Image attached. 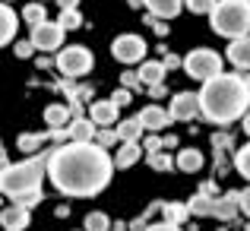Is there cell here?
<instances>
[{"instance_id":"6da1fadb","label":"cell","mask_w":250,"mask_h":231,"mask_svg":"<svg viewBox=\"0 0 250 231\" xmlns=\"http://www.w3.org/2000/svg\"><path fill=\"white\" fill-rule=\"evenodd\" d=\"M114 168V158L98 143H70V146H61L51 152L48 177L63 196L85 200V196H95L108 187Z\"/></svg>"},{"instance_id":"7a4b0ae2","label":"cell","mask_w":250,"mask_h":231,"mask_svg":"<svg viewBox=\"0 0 250 231\" xmlns=\"http://www.w3.org/2000/svg\"><path fill=\"white\" fill-rule=\"evenodd\" d=\"M247 105H250V85L234 73H222L209 83H203L200 92V111L206 121L228 127L231 121L247 117Z\"/></svg>"},{"instance_id":"3957f363","label":"cell","mask_w":250,"mask_h":231,"mask_svg":"<svg viewBox=\"0 0 250 231\" xmlns=\"http://www.w3.org/2000/svg\"><path fill=\"white\" fill-rule=\"evenodd\" d=\"M51 152L54 149H44L42 155H32L19 165H10L6 171H0V193L6 196H22L29 190H42V177L48 171V162H51Z\"/></svg>"},{"instance_id":"277c9868","label":"cell","mask_w":250,"mask_h":231,"mask_svg":"<svg viewBox=\"0 0 250 231\" xmlns=\"http://www.w3.org/2000/svg\"><path fill=\"white\" fill-rule=\"evenodd\" d=\"M215 35H225L231 42L250 35V0H219L209 13Z\"/></svg>"},{"instance_id":"5b68a950","label":"cell","mask_w":250,"mask_h":231,"mask_svg":"<svg viewBox=\"0 0 250 231\" xmlns=\"http://www.w3.org/2000/svg\"><path fill=\"white\" fill-rule=\"evenodd\" d=\"M184 73L190 79H200V83H209V79L222 76V54L209 48H196L184 57Z\"/></svg>"},{"instance_id":"8992f818","label":"cell","mask_w":250,"mask_h":231,"mask_svg":"<svg viewBox=\"0 0 250 231\" xmlns=\"http://www.w3.org/2000/svg\"><path fill=\"white\" fill-rule=\"evenodd\" d=\"M238 200H241V193H228V196H222V200L206 196V193H196L187 206H190V212H196V215H215V219L231 222L234 212H238V206H241Z\"/></svg>"},{"instance_id":"52a82bcc","label":"cell","mask_w":250,"mask_h":231,"mask_svg":"<svg viewBox=\"0 0 250 231\" xmlns=\"http://www.w3.org/2000/svg\"><path fill=\"white\" fill-rule=\"evenodd\" d=\"M54 67L61 70V76L67 79H76V76H85L92 70V51L83 48V44H70V48H61Z\"/></svg>"},{"instance_id":"ba28073f","label":"cell","mask_w":250,"mask_h":231,"mask_svg":"<svg viewBox=\"0 0 250 231\" xmlns=\"http://www.w3.org/2000/svg\"><path fill=\"white\" fill-rule=\"evenodd\" d=\"M111 54L121 63H140L146 57V42L140 35H117L114 44H111Z\"/></svg>"},{"instance_id":"9c48e42d","label":"cell","mask_w":250,"mask_h":231,"mask_svg":"<svg viewBox=\"0 0 250 231\" xmlns=\"http://www.w3.org/2000/svg\"><path fill=\"white\" fill-rule=\"evenodd\" d=\"M32 44H35V51H57L63 44V29H61V22H42V25H35L32 29V38H29Z\"/></svg>"},{"instance_id":"30bf717a","label":"cell","mask_w":250,"mask_h":231,"mask_svg":"<svg viewBox=\"0 0 250 231\" xmlns=\"http://www.w3.org/2000/svg\"><path fill=\"white\" fill-rule=\"evenodd\" d=\"M196 114H203L196 92H177L171 98V121H193Z\"/></svg>"},{"instance_id":"8fae6325","label":"cell","mask_w":250,"mask_h":231,"mask_svg":"<svg viewBox=\"0 0 250 231\" xmlns=\"http://www.w3.org/2000/svg\"><path fill=\"white\" fill-rule=\"evenodd\" d=\"M89 117L95 121V127H114L117 124V105L111 102H92L89 105Z\"/></svg>"},{"instance_id":"7c38bea8","label":"cell","mask_w":250,"mask_h":231,"mask_svg":"<svg viewBox=\"0 0 250 231\" xmlns=\"http://www.w3.org/2000/svg\"><path fill=\"white\" fill-rule=\"evenodd\" d=\"M225 57H228V61H231L238 70H250V35H247V38H238V42L228 44Z\"/></svg>"},{"instance_id":"4fadbf2b","label":"cell","mask_w":250,"mask_h":231,"mask_svg":"<svg viewBox=\"0 0 250 231\" xmlns=\"http://www.w3.org/2000/svg\"><path fill=\"white\" fill-rule=\"evenodd\" d=\"M67 130H70V140L73 143H95V133H98L92 117H76Z\"/></svg>"},{"instance_id":"5bb4252c","label":"cell","mask_w":250,"mask_h":231,"mask_svg":"<svg viewBox=\"0 0 250 231\" xmlns=\"http://www.w3.org/2000/svg\"><path fill=\"white\" fill-rule=\"evenodd\" d=\"M0 222H3L6 231H25V225H29V209H22V206L13 203L10 209L0 212Z\"/></svg>"},{"instance_id":"9a60e30c","label":"cell","mask_w":250,"mask_h":231,"mask_svg":"<svg viewBox=\"0 0 250 231\" xmlns=\"http://www.w3.org/2000/svg\"><path fill=\"white\" fill-rule=\"evenodd\" d=\"M16 29H19V16H16V13H13L6 3H0V48L13 42Z\"/></svg>"},{"instance_id":"2e32d148","label":"cell","mask_w":250,"mask_h":231,"mask_svg":"<svg viewBox=\"0 0 250 231\" xmlns=\"http://www.w3.org/2000/svg\"><path fill=\"white\" fill-rule=\"evenodd\" d=\"M140 121L146 124V130H162V127H168V124H171V111L159 108V105H149V108L140 111Z\"/></svg>"},{"instance_id":"e0dca14e","label":"cell","mask_w":250,"mask_h":231,"mask_svg":"<svg viewBox=\"0 0 250 231\" xmlns=\"http://www.w3.org/2000/svg\"><path fill=\"white\" fill-rule=\"evenodd\" d=\"M44 124H48L51 130H63L73 124V117H70V108H63V105H48L44 108Z\"/></svg>"},{"instance_id":"ac0fdd59","label":"cell","mask_w":250,"mask_h":231,"mask_svg":"<svg viewBox=\"0 0 250 231\" xmlns=\"http://www.w3.org/2000/svg\"><path fill=\"white\" fill-rule=\"evenodd\" d=\"M143 130H146V124L140 121V114H136V117H127V121L117 124V136H121V143H140Z\"/></svg>"},{"instance_id":"d6986e66","label":"cell","mask_w":250,"mask_h":231,"mask_svg":"<svg viewBox=\"0 0 250 231\" xmlns=\"http://www.w3.org/2000/svg\"><path fill=\"white\" fill-rule=\"evenodd\" d=\"M143 3L149 6V13H152V16H159V19H174L177 13H181L184 0H143Z\"/></svg>"},{"instance_id":"ffe728a7","label":"cell","mask_w":250,"mask_h":231,"mask_svg":"<svg viewBox=\"0 0 250 231\" xmlns=\"http://www.w3.org/2000/svg\"><path fill=\"white\" fill-rule=\"evenodd\" d=\"M140 158H143L140 143H121V149H117V155H114V165L117 168H130V165H136Z\"/></svg>"},{"instance_id":"44dd1931","label":"cell","mask_w":250,"mask_h":231,"mask_svg":"<svg viewBox=\"0 0 250 231\" xmlns=\"http://www.w3.org/2000/svg\"><path fill=\"white\" fill-rule=\"evenodd\" d=\"M140 79H143V85H162V79H165V63L146 61L140 67Z\"/></svg>"},{"instance_id":"7402d4cb","label":"cell","mask_w":250,"mask_h":231,"mask_svg":"<svg viewBox=\"0 0 250 231\" xmlns=\"http://www.w3.org/2000/svg\"><path fill=\"white\" fill-rule=\"evenodd\" d=\"M177 168L187 171V174H196V171L203 168V155H200V149H181V152H177Z\"/></svg>"},{"instance_id":"603a6c76","label":"cell","mask_w":250,"mask_h":231,"mask_svg":"<svg viewBox=\"0 0 250 231\" xmlns=\"http://www.w3.org/2000/svg\"><path fill=\"white\" fill-rule=\"evenodd\" d=\"M22 22H29L32 29H35V25H42V22H48V13H44V3L32 0V3L22 10Z\"/></svg>"},{"instance_id":"cb8c5ba5","label":"cell","mask_w":250,"mask_h":231,"mask_svg":"<svg viewBox=\"0 0 250 231\" xmlns=\"http://www.w3.org/2000/svg\"><path fill=\"white\" fill-rule=\"evenodd\" d=\"M44 143H48V133H22L16 140V146L22 149V152H38Z\"/></svg>"},{"instance_id":"d4e9b609","label":"cell","mask_w":250,"mask_h":231,"mask_svg":"<svg viewBox=\"0 0 250 231\" xmlns=\"http://www.w3.org/2000/svg\"><path fill=\"white\" fill-rule=\"evenodd\" d=\"M162 212H165V219L171 222V225H181V222H187L190 206H184V203H165V206H162Z\"/></svg>"},{"instance_id":"484cf974","label":"cell","mask_w":250,"mask_h":231,"mask_svg":"<svg viewBox=\"0 0 250 231\" xmlns=\"http://www.w3.org/2000/svg\"><path fill=\"white\" fill-rule=\"evenodd\" d=\"M95 143L102 149H108V146H114V143H121V136H117V127H102L95 133Z\"/></svg>"},{"instance_id":"4316f807","label":"cell","mask_w":250,"mask_h":231,"mask_svg":"<svg viewBox=\"0 0 250 231\" xmlns=\"http://www.w3.org/2000/svg\"><path fill=\"white\" fill-rule=\"evenodd\" d=\"M234 168H238L241 174H244L247 181H250V143L238 149V155H234Z\"/></svg>"},{"instance_id":"83f0119b","label":"cell","mask_w":250,"mask_h":231,"mask_svg":"<svg viewBox=\"0 0 250 231\" xmlns=\"http://www.w3.org/2000/svg\"><path fill=\"white\" fill-rule=\"evenodd\" d=\"M57 22H61L63 32H67V29H80V25H83V16H80V10H63Z\"/></svg>"},{"instance_id":"f1b7e54d","label":"cell","mask_w":250,"mask_h":231,"mask_svg":"<svg viewBox=\"0 0 250 231\" xmlns=\"http://www.w3.org/2000/svg\"><path fill=\"white\" fill-rule=\"evenodd\" d=\"M85 231H108V215L104 212H89L85 215Z\"/></svg>"},{"instance_id":"f546056e","label":"cell","mask_w":250,"mask_h":231,"mask_svg":"<svg viewBox=\"0 0 250 231\" xmlns=\"http://www.w3.org/2000/svg\"><path fill=\"white\" fill-rule=\"evenodd\" d=\"M16 206H22V209H32V206H38L42 203V190H29V193H22V196H16Z\"/></svg>"},{"instance_id":"4dcf8cb0","label":"cell","mask_w":250,"mask_h":231,"mask_svg":"<svg viewBox=\"0 0 250 231\" xmlns=\"http://www.w3.org/2000/svg\"><path fill=\"white\" fill-rule=\"evenodd\" d=\"M184 3H187L190 13H212L219 0H184Z\"/></svg>"},{"instance_id":"1f68e13d","label":"cell","mask_w":250,"mask_h":231,"mask_svg":"<svg viewBox=\"0 0 250 231\" xmlns=\"http://www.w3.org/2000/svg\"><path fill=\"white\" fill-rule=\"evenodd\" d=\"M149 165H152L155 171H168L171 168V155H162V152L159 155H149Z\"/></svg>"},{"instance_id":"d6a6232c","label":"cell","mask_w":250,"mask_h":231,"mask_svg":"<svg viewBox=\"0 0 250 231\" xmlns=\"http://www.w3.org/2000/svg\"><path fill=\"white\" fill-rule=\"evenodd\" d=\"M111 102L121 108V105H130V102H133V95H130V89H117L114 95H111Z\"/></svg>"},{"instance_id":"836d02e7","label":"cell","mask_w":250,"mask_h":231,"mask_svg":"<svg viewBox=\"0 0 250 231\" xmlns=\"http://www.w3.org/2000/svg\"><path fill=\"white\" fill-rule=\"evenodd\" d=\"M162 146H165V140H159V136H146V152L149 155H159Z\"/></svg>"},{"instance_id":"e575fe53","label":"cell","mask_w":250,"mask_h":231,"mask_svg":"<svg viewBox=\"0 0 250 231\" xmlns=\"http://www.w3.org/2000/svg\"><path fill=\"white\" fill-rule=\"evenodd\" d=\"M32 51H35V44H32V42H19V44H16V57H19V61L32 57Z\"/></svg>"},{"instance_id":"d590c367","label":"cell","mask_w":250,"mask_h":231,"mask_svg":"<svg viewBox=\"0 0 250 231\" xmlns=\"http://www.w3.org/2000/svg\"><path fill=\"white\" fill-rule=\"evenodd\" d=\"M121 79H124V85H127V89H133V85H140V83H143L140 73H124Z\"/></svg>"},{"instance_id":"8d00e7d4","label":"cell","mask_w":250,"mask_h":231,"mask_svg":"<svg viewBox=\"0 0 250 231\" xmlns=\"http://www.w3.org/2000/svg\"><path fill=\"white\" fill-rule=\"evenodd\" d=\"M146 231H181V225H171V222H159V225H149Z\"/></svg>"},{"instance_id":"74e56055","label":"cell","mask_w":250,"mask_h":231,"mask_svg":"<svg viewBox=\"0 0 250 231\" xmlns=\"http://www.w3.org/2000/svg\"><path fill=\"white\" fill-rule=\"evenodd\" d=\"M48 140L63 143V140H70V130H51V133H48Z\"/></svg>"},{"instance_id":"f35d334b","label":"cell","mask_w":250,"mask_h":231,"mask_svg":"<svg viewBox=\"0 0 250 231\" xmlns=\"http://www.w3.org/2000/svg\"><path fill=\"white\" fill-rule=\"evenodd\" d=\"M238 203H241V209H244V212L250 215V187L244 190V193H241V200H238Z\"/></svg>"},{"instance_id":"ab89813d","label":"cell","mask_w":250,"mask_h":231,"mask_svg":"<svg viewBox=\"0 0 250 231\" xmlns=\"http://www.w3.org/2000/svg\"><path fill=\"white\" fill-rule=\"evenodd\" d=\"M162 63H165V70H174L177 63H184V61H177L174 54H165V61H162Z\"/></svg>"},{"instance_id":"60d3db41","label":"cell","mask_w":250,"mask_h":231,"mask_svg":"<svg viewBox=\"0 0 250 231\" xmlns=\"http://www.w3.org/2000/svg\"><path fill=\"white\" fill-rule=\"evenodd\" d=\"M57 3H61V10H76V3H80V0H57Z\"/></svg>"},{"instance_id":"b9f144b4","label":"cell","mask_w":250,"mask_h":231,"mask_svg":"<svg viewBox=\"0 0 250 231\" xmlns=\"http://www.w3.org/2000/svg\"><path fill=\"white\" fill-rule=\"evenodd\" d=\"M149 89H152V95H155V98L165 95V85H149Z\"/></svg>"},{"instance_id":"7bdbcfd3","label":"cell","mask_w":250,"mask_h":231,"mask_svg":"<svg viewBox=\"0 0 250 231\" xmlns=\"http://www.w3.org/2000/svg\"><path fill=\"white\" fill-rule=\"evenodd\" d=\"M6 168H10V162H6V155L0 152V171H6Z\"/></svg>"},{"instance_id":"ee69618b","label":"cell","mask_w":250,"mask_h":231,"mask_svg":"<svg viewBox=\"0 0 250 231\" xmlns=\"http://www.w3.org/2000/svg\"><path fill=\"white\" fill-rule=\"evenodd\" d=\"M244 130H247V136H250V111H247V117H244Z\"/></svg>"},{"instance_id":"f6af8a7d","label":"cell","mask_w":250,"mask_h":231,"mask_svg":"<svg viewBox=\"0 0 250 231\" xmlns=\"http://www.w3.org/2000/svg\"><path fill=\"white\" fill-rule=\"evenodd\" d=\"M244 83H247V85H250V76H247V79H244Z\"/></svg>"},{"instance_id":"bcb514c9","label":"cell","mask_w":250,"mask_h":231,"mask_svg":"<svg viewBox=\"0 0 250 231\" xmlns=\"http://www.w3.org/2000/svg\"><path fill=\"white\" fill-rule=\"evenodd\" d=\"M38 3H48V0H38Z\"/></svg>"},{"instance_id":"7dc6e473","label":"cell","mask_w":250,"mask_h":231,"mask_svg":"<svg viewBox=\"0 0 250 231\" xmlns=\"http://www.w3.org/2000/svg\"><path fill=\"white\" fill-rule=\"evenodd\" d=\"M0 152H3V146H0Z\"/></svg>"}]
</instances>
